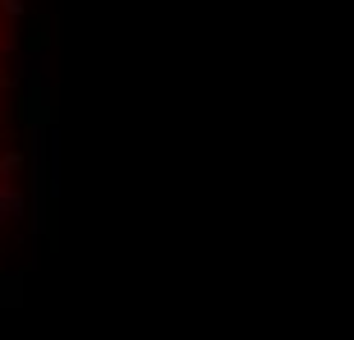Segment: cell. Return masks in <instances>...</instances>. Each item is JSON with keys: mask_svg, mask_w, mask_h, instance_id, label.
<instances>
[{"mask_svg": "<svg viewBox=\"0 0 354 340\" xmlns=\"http://www.w3.org/2000/svg\"><path fill=\"white\" fill-rule=\"evenodd\" d=\"M10 10L14 0H0V51H5V37H10Z\"/></svg>", "mask_w": 354, "mask_h": 340, "instance_id": "cell-1", "label": "cell"}]
</instances>
